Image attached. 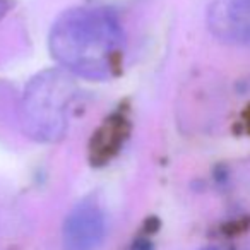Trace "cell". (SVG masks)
Here are the masks:
<instances>
[{
    "mask_svg": "<svg viewBox=\"0 0 250 250\" xmlns=\"http://www.w3.org/2000/svg\"><path fill=\"white\" fill-rule=\"evenodd\" d=\"M50 50L60 65L77 76L108 79L124 55V29L110 9H70L53 24Z\"/></svg>",
    "mask_w": 250,
    "mask_h": 250,
    "instance_id": "cell-1",
    "label": "cell"
},
{
    "mask_svg": "<svg viewBox=\"0 0 250 250\" xmlns=\"http://www.w3.org/2000/svg\"><path fill=\"white\" fill-rule=\"evenodd\" d=\"M209 26L225 42H250V0H214Z\"/></svg>",
    "mask_w": 250,
    "mask_h": 250,
    "instance_id": "cell-2",
    "label": "cell"
},
{
    "mask_svg": "<svg viewBox=\"0 0 250 250\" xmlns=\"http://www.w3.org/2000/svg\"><path fill=\"white\" fill-rule=\"evenodd\" d=\"M103 233V216L96 206L83 204L67 221V240L76 250H87Z\"/></svg>",
    "mask_w": 250,
    "mask_h": 250,
    "instance_id": "cell-3",
    "label": "cell"
},
{
    "mask_svg": "<svg viewBox=\"0 0 250 250\" xmlns=\"http://www.w3.org/2000/svg\"><path fill=\"white\" fill-rule=\"evenodd\" d=\"M4 11H5V4L2 2V0H0V14H2Z\"/></svg>",
    "mask_w": 250,
    "mask_h": 250,
    "instance_id": "cell-4",
    "label": "cell"
}]
</instances>
